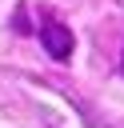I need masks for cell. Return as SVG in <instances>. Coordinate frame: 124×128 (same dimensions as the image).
Wrapping results in <instances>:
<instances>
[{
    "instance_id": "cell-1",
    "label": "cell",
    "mask_w": 124,
    "mask_h": 128,
    "mask_svg": "<svg viewBox=\"0 0 124 128\" xmlns=\"http://www.w3.org/2000/svg\"><path fill=\"white\" fill-rule=\"evenodd\" d=\"M36 36H40V44H44V52L52 56V60H68L72 56V48H76V36H72V28L64 24V20H56V16H40V24H36Z\"/></svg>"
},
{
    "instance_id": "cell-2",
    "label": "cell",
    "mask_w": 124,
    "mask_h": 128,
    "mask_svg": "<svg viewBox=\"0 0 124 128\" xmlns=\"http://www.w3.org/2000/svg\"><path fill=\"white\" fill-rule=\"evenodd\" d=\"M120 76H124V48H120Z\"/></svg>"
}]
</instances>
